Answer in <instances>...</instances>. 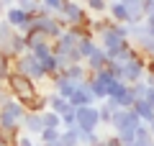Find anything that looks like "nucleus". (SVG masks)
Instances as JSON below:
<instances>
[{
	"label": "nucleus",
	"instance_id": "obj_8",
	"mask_svg": "<svg viewBox=\"0 0 154 146\" xmlns=\"http://www.w3.org/2000/svg\"><path fill=\"white\" fill-rule=\"evenodd\" d=\"M105 13H108L110 21H116V23H131V13H128V8L121 5L118 0H108V8H105Z\"/></svg>",
	"mask_w": 154,
	"mask_h": 146
},
{
	"label": "nucleus",
	"instance_id": "obj_20",
	"mask_svg": "<svg viewBox=\"0 0 154 146\" xmlns=\"http://www.w3.org/2000/svg\"><path fill=\"white\" fill-rule=\"evenodd\" d=\"M38 3H41L46 11H51V13H57V11H59V5H62V0H38Z\"/></svg>",
	"mask_w": 154,
	"mask_h": 146
},
{
	"label": "nucleus",
	"instance_id": "obj_15",
	"mask_svg": "<svg viewBox=\"0 0 154 146\" xmlns=\"http://www.w3.org/2000/svg\"><path fill=\"white\" fill-rule=\"evenodd\" d=\"M62 136L59 128H44L41 133H38V138H41V144H51V141H57Z\"/></svg>",
	"mask_w": 154,
	"mask_h": 146
},
{
	"label": "nucleus",
	"instance_id": "obj_7",
	"mask_svg": "<svg viewBox=\"0 0 154 146\" xmlns=\"http://www.w3.org/2000/svg\"><path fill=\"white\" fill-rule=\"evenodd\" d=\"M21 131L28 136H38L41 131H44V123H41V113H33V110H26V115H23L21 120Z\"/></svg>",
	"mask_w": 154,
	"mask_h": 146
},
{
	"label": "nucleus",
	"instance_id": "obj_9",
	"mask_svg": "<svg viewBox=\"0 0 154 146\" xmlns=\"http://www.w3.org/2000/svg\"><path fill=\"white\" fill-rule=\"evenodd\" d=\"M62 75L69 77L72 82H82V80H88V77H90V72H88V67H85V62H72L69 67H64Z\"/></svg>",
	"mask_w": 154,
	"mask_h": 146
},
{
	"label": "nucleus",
	"instance_id": "obj_21",
	"mask_svg": "<svg viewBox=\"0 0 154 146\" xmlns=\"http://www.w3.org/2000/svg\"><path fill=\"white\" fill-rule=\"evenodd\" d=\"M0 146H11V141H8V138H5L3 133H0Z\"/></svg>",
	"mask_w": 154,
	"mask_h": 146
},
{
	"label": "nucleus",
	"instance_id": "obj_1",
	"mask_svg": "<svg viewBox=\"0 0 154 146\" xmlns=\"http://www.w3.org/2000/svg\"><path fill=\"white\" fill-rule=\"evenodd\" d=\"M5 90H8V95H11V97H16L23 108H28L31 100L38 95V85L33 80H28V77L18 75V72H13V75L5 80Z\"/></svg>",
	"mask_w": 154,
	"mask_h": 146
},
{
	"label": "nucleus",
	"instance_id": "obj_22",
	"mask_svg": "<svg viewBox=\"0 0 154 146\" xmlns=\"http://www.w3.org/2000/svg\"><path fill=\"white\" fill-rule=\"evenodd\" d=\"M0 5H3V8H11V5H13V0H0Z\"/></svg>",
	"mask_w": 154,
	"mask_h": 146
},
{
	"label": "nucleus",
	"instance_id": "obj_10",
	"mask_svg": "<svg viewBox=\"0 0 154 146\" xmlns=\"http://www.w3.org/2000/svg\"><path fill=\"white\" fill-rule=\"evenodd\" d=\"M105 64H108V54H105V51H103L100 46L95 49V51L88 56V59H85V67H88V72H90V75H93V72H98V69H103Z\"/></svg>",
	"mask_w": 154,
	"mask_h": 146
},
{
	"label": "nucleus",
	"instance_id": "obj_18",
	"mask_svg": "<svg viewBox=\"0 0 154 146\" xmlns=\"http://www.w3.org/2000/svg\"><path fill=\"white\" fill-rule=\"evenodd\" d=\"M13 31H16V28H13V26H11V23H5V21H3V18H0V44L5 41V38H8V36H11V33H13Z\"/></svg>",
	"mask_w": 154,
	"mask_h": 146
},
{
	"label": "nucleus",
	"instance_id": "obj_23",
	"mask_svg": "<svg viewBox=\"0 0 154 146\" xmlns=\"http://www.w3.org/2000/svg\"><path fill=\"white\" fill-rule=\"evenodd\" d=\"M144 3H146V0H144Z\"/></svg>",
	"mask_w": 154,
	"mask_h": 146
},
{
	"label": "nucleus",
	"instance_id": "obj_6",
	"mask_svg": "<svg viewBox=\"0 0 154 146\" xmlns=\"http://www.w3.org/2000/svg\"><path fill=\"white\" fill-rule=\"evenodd\" d=\"M0 51H3V54H8V56H13V59H16V56H21L23 51H26V36H23V33H18V31H13L5 41L0 44Z\"/></svg>",
	"mask_w": 154,
	"mask_h": 146
},
{
	"label": "nucleus",
	"instance_id": "obj_14",
	"mask_svg": "<svg viewBox=\"0 0 154 146\" xmlns=\"http://www.w3.org/2000/svg\"><path fill=\"white\" fill-rule=\"evenodd\" d=\"M82 3L90 13H105V8H108V0H82Z\"/></svg>",
	"mask_w": 154,
	"mask_h": 146
},
{
	"label": "nucleus",
	"instance_id": "obj_11",
	"mask_svg": "<svg viewBox=\"0 0 154 146\" xmlns=\"http://www.w3.org/2000/svg\"><path fill=\"white\" fill-rule=\"evenodd\" d=\"M46 108L54 110V113H64V110L69 108V103H67V97L57 95V92H49V95H46Z\"/></svg>",
	"mask_w": 154,
	"mask_h": 146
},
{
	"label": "nucleus",
	"instance_id": "obj_17",
	"mask_svg": "<svg viewBox=\"0 0 154 146\" xmlns=\"http://www.w3.org/2000/svg\"><path fill=\"white\" fill-rule=\"evenodd\" d=\"M59 118H62V126H64V128H69V126H75V108H67L64 113H59Z\"/></svg>",
	"mask_w": 154,
	"mask_h": 146
},
{
	"label": "nucleus",
	"instance_id": "obj_4",
	"mask_svg": "<svg viewBox=\"0 0 154 146\" xmlns=\"http://www.w3.org/2000/svg\"><path fill=\"white\" fill-rule=\"evenodd\" d=\"M75 126L80 131H95L100 126L98 105H82V108H75Z\"/></svg>",
	"mask_w": 154,
	"mask_h": 146
},
{
	"label": "nucleus",
	"instance_id": "obj_13",
	"mask_svg": "<svg viewBox=\"0 0 154 146\" xmlns=\"http://www.w3.org/2000/svg\"><path fill=\"white\" fill-rule=\"evenodd\" d=\"M11 75H13V56L0 51V82H5Z\"/></svg>",
	"mask_w": 154,
	"mask_h": 146
},
{
	"label": "nucleus",
	"instance_id": "obj_2",
	"mask_svg": "<svg viewBox=\"0 0 154 146\" xmlns=\"http://www.w3.org/2000/svg\"><path fill=\"white\" fill-rule=\"evenodd\" d=\"M13 72H18V75L33 80L36 85H38V82H44V80H49V77H46V72H44V67H41V62H38L31 51H23L21 56H16V59H13Z\"/></svg>",
	"mask_w": 154,
	"mask_h": 146
},
{
	"label": "nucleus",
	"instance_id": "obj_5",
	"mask_svg": "<svg viewBox=\"0 0 154 146\" xmlns=\"http://www.w3.org/2000/svg\"><path fill=\"white\" fill-rule=\"evenodd\" d=\"M31 18H33V13L21 11L18 5L5 8V13H3V21H5V23H11V26L16 28L18 33H26V31H28V23H31Z\"/></svg>",
	"mask_w": 154,
	"mask_h": 146
},
{
	"label": "nucleus",
	"instance_id": "obj_12",
	"mask_svg": "<svg viewBox=\"0 0 154 146\" xmlns=\"http://www.w3.org/2000/svg\"><path fill=\"white\" fill-rule=\"evenodd\" d=\"M41 123H44V128H62V118L59 113H54V110H41Z\"/></svg>",
	"mask_w": 154,
	"mask_h": 146
},
{
	"label": "nucleus",
	"instance_id": "obj_19",
	"mask_svg": "<svg viewBox=\"0 0 154 146\" xmlns=\"http://www.w3.org/2000/svg\"><path fill=\"white\" fill-rule=\"evenodd\" d=\"M16 146H36V141H33V136H28V133H18Z\"/></svg>",
	"mask_w": 154,
	"mask_h": 146
},
{
	"label": "nucleus",
	"instance_id": "obj_3",
	"mask_svg": "<svg viewBox=\"0 0 154 146\" xmlns=\"http://www.w3.org/2000/svg\"><path fill=\"white\" fill-rule=\"evenodd\" d=\"M64 26H77V23H88V16H85V8L77 3V0H62L59 11L54 13Z\"/></svg>",
	"mask_w": 154,
	"mask_h": 146
},
{
	"label": "nucleus",
	"instance_id": "obj_16",
	"mask_svg": "<svg viewBox=\"0 0 154 146\" xmlns=\"http://www.w3.org/2000/svg\"><path fill=\"white\" fill-rule=\"evenodd\" d=\"M13 5H18L21 11H26V13H36L38 0H13Z\"/></svg>",
	"mask_w": 154,
	"mask_h": 146
}]
</instances>
